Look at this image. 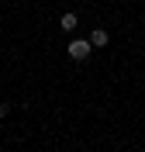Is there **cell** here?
I'll use <instances>...</instances> for the list:
<instances>
[{"label": "cell", "mask_w": 145, "mask_h": 152, "mask_svg": "<svg viewBox=\"0 0 145 152\" xmlns=\"http://www.w3.org/2000/svg\"><path fill=\"white\" fill-rule=\"evenodd\" d=\"M59 24H62V31H76V24H79V18L73 14V10H66L62 18H59Z\"/></svg>", "instance_id": "3"}, {"label": "cell", "mask_w": 145, "mask_h": 152, "mask_svg": "<svg viewBox=\"0 0 145 152\" xmlns=\"http://www.w3.org/2000/svg\"><path fill=\"white\" fill-rule=\"evenodd\" d=\"M107 42H111V35H107L104 28H93V31H90V45H93V48H104Z\"/></svg>", "instance_id": "2"}, {"label": "cell", "mask_w": 145, "mask_h": 152, "mask_svg": "<svg viewBox=\"0 0 145 152\" xmlns=\"http://www.w3.org/2000/svg\"><path fill=\"white\" fill-rule=\"evenodd\" d=\"M90 38H73V42H69L66 45V52H69V59H76V62H87L90 59Z\"/></svg>", "instance_id": "1"}, {"label": "cell", "mask_w": 145, "mask_h": 152, "mask_svg": "<svg viewBox=\"0 0 145 152\" xmlns=\"http://www.w3.org/2000/svg\"><path fill=\"white\" fill-rule=\"evenodd\" d=\"M10 114V104H0V118H7Z\"/></svg>", "instance_id": "4"}]
</instances>
